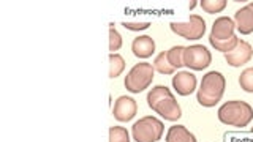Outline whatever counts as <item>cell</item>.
I'll return each mask as SVG.
<instances>
[{"label": "cell", "instance_id": "obj_1", "mask_svg": "<svg viewBox=\"0 0 253 142\" xmlns=\"http://www.w3.org/2000/svg\"><path fill=\"white\" fill-rule=\"evenodd\" d=\"M147 106L163 117L165 120L176 122L182 117V109L172 92L165 85H155L147 93Z\"/></svg>", "mask_w": 253, "mask_h": 142}, {"label": "cell", "instance_id": "obj_2", "mask_svg": "<svg viewBox=\"0 0 253 142\" xmlns=\"http://www.w3.org/2000/svg\"><path fill=\"white\" fill-rule=\"evenodd\" d=\"M226 89V79L218 71H209L201 79L200 90L196 92V100L204 107H213L223 98Z\"/></svg>", "mask_w": 253, "mask_h": 142}, {"label": "cell", "instance_id": "obj_3", "mask_svg": "<svg viewBox=\"0 0 253 142\" xmlns=\"http://www.w3.org/2000/svg\"><path fill=\"white\" fill-rule=\"evenodd\" d=\"M218 120L234 128H245L253 120V107L245 101H226L218 109Z\"/></svg>", "mask_w": 253, "mask_h": 142}, {"label": "cell", "instance_id": "obj_4", "mask_svg": "<svg viewBox=\"0 0 253 142\" xmlns=\"http://www.w3.org/2000/svg\"><path fill=\"white\" fill-rule=\"evenodd\" d=\"M154 74H155V68L154 65H150L147 62L136 63L125 77V89L130 93H141L144 92L147 87L152 84L154 81Z\"/></svg>", "mask_w": 253, "mask_h": 142}, {"label": "cell", "instance_id": "obj_5", "mask_svg": "<svg viewBox=\"0 0 253 142\" xmlns=\"http://www.w3.org/2000/svg\"><path fill=\"white\" fill-rule=\"evenodd\" d=\"M165 125L157 117L146 115L134 122L131 134L134 142H158L163 138Z\"/></svg>", "mask_w": 253, "mask_h": 142}, {"label": "cell", "instance_id": "obj_6", "mask_svg": "<svg viewBox=\"0 0 253 142\" xmlns=\"http://www.w3.org/2000/svg\"><path fill=\"white\" fill-rule=\"evenodd\" d=\"M169 27L176 34L188 41H198L206 34V21L198 14H192L185 22H171Z\"/></svg>", "mask_w": 253, "mask_h": 142}, {"label": "cell", "instance_id": "obj_7", "mask_svg": "<svg viewBox=\"0 0 253 142\" xmlns=\"http://www.w3.org/2000/svg\"><path fill=\"white\" fill-rule=\"evenodd\" d=\"M212 63V54L209 49L203 44H192L187 46L184 51V67L195 70V71H203Z\"/></svg>", "mask_w": 253, "mask_h": 142}, {"label": "cell", "instance_id": "obj_8", "mask_svg": "<svg viewBox=\"0 0 253 142\" xmlns=\"http://www.w3.org/2000/svg\"><path fill=\"white\" fill-rule=\"evenodd\" d=\"M252 57H253V47L247 41H244V39H239L234 49L225 54L226 63L233 68L244 67L245 63H249L252 60Z\"/></svg>", "mask_w": 253, "mask_h": 142}, {"label": "cell", "instance_id": "obj_9", "mask_svg": "<svg viewBox=\"0 0 253 142\" xmlns=\"http://www.w3.org/2000/svg\"><path fill=\"white\" fill-rule=\"evenodd\" d=\"M138 112V103L131 97H119L114 103L113 115L119 122H130L133 117H136Z\"/></svg>", "mask_w": 253, "mask_h": 142}, {"label": "cell", "instance_id": "obj_10", "mask_svg": "<svg viewBox=\"0 0 253 142\" xmlns=\"http://www.w3.org/2000/svg\"><path fill=\"white\" fill-rule=\"evenodd\" d=\"M236 24L231 18L228 16H220L212 24V30H211V35L209 39H215V41H225V39L233 38L236 34Z\"/></svg>", "mask_w": 253, "mask_h": 142}, {"label": "cell", "instance_id": "obj_11", "mask_svg": "<svg viewBox=\"0 0 253 142\" xmlns=\"http://www.w3.org/2000/svg\"><path fill=\"white\" fill-rule=\"evenodd\" d=\"M196 76L190 71H179L172 77V87L180 97H188L196 90Z\"/></svg>", "mask_w": 253, "mask_h": 142}, {"label": "cell", "instance_id": "obj_12", "mask_svg": "<svg viewBox=\"0 0 253 142\" xmlns=\"http://www.w3.org/2000/svg\"><path fill=\"white\" fill-rule=\"evenodd\" d=\"M234 24L242 35L253 34V8L250 5H245L241 10H237L234 14Z\"/></svg>", "mask_w": 253, "mask_h": 142}, {"label": "cell", "instance_id": "obj_13", "mask_svg": "<svg viewBox=\"0 0 253 142\" xmlns=\"http://www.w3.org/2000/svg\"><path fill=\"white\" fill-rule=\"evenodd\" d=\"M131 52L139 59H147L155 52V41L152 36L149 35H141L133 39L131 43Z\"/></svg>", "mask_w": 253, "mask_h": 142}, {"label": "cell", "instance_id": "obj_14", "mask_svg": "<svg viewBox=\"0 0 253 142\" xmlns=\"http://www.w3.org/2000/svg\"><path fill=\"white\" fill-rule=\"evenodd\" d=\"M165 142H198L195 134L190 133L184 125H172L168 128Z\"/></svg>", "mask_w": 253, "mask_h": 142}, {"label": "cell", "instance_id": "obj_15", "mask_svg": "<svg viewBox=\"0 0 253 142\" xmlns=\"http://www.w3.org/2000/svg\"><path fill=\"white\" fill-rule=\"evenodd\" d=\"M154 68H155V71H158L160 74H165V76H168V74H174L176 73V68H174L171 63H169V60H168V52L166 51H163V52H160L155 57V60H154Z\"/></svg>", "mask_w": 253, "mask_h": 142}, {"label": "cell", "instance_id": "obj_16", "mask_svg": "<svg viewBox=\"0 0 253 142\" xmlns=\"http://www.w3.org/2000/svg\"><path fill=\"white\" fill-rule=\"evenodd\" d=\"M125 70V60L119 54H109V77H119Z\"/></svg>", "mask_w": 253, "mask_h": 142}, {"label": "cell", "instance_id": "obj_17", "mask_svg": "<svg viewBox=\"0 0 253 142\" xmlns=\"http://www.w3.org/2000/svg\"><path fill=\"white\" fill-rule=\"evenodd\" d=\"M184 51H185L184 46H174V47H171L169 51H166V52H168L169 63L176 70L184 67Z\"/></svg>", "mask_w": 253, "mask_h": 142}, {"label": "cell", "instance_id": "obj_18", "mask_svg": "<svg viewBox=\"0 0 253 142\" xmlns=\"http://www.w3.org/2000/svg\"><path fill=\"white\" fill-rule=\"evenodd\" d=\"M226 0H201L200 5L201 8L209 14H217L221 13L226 8Z\"/></svg>", "mask_w": 253, "mask_h": 142}, {"label": "cell", "instance_id": "obj_19", "mask_svg": "<svg viewBox=\"0 0 253 142\" xmlns=\"http://www.w3.org/2000/svg\"><path fill=\"white\" fill-rule=\"evenodd\" d=\"M239 85L244 92L253 93V67L245 68L239 76Z\"/></svg>", "mask_w": 253, "mask_h": 142}, {"label": "cell", "instance_id": "obj_20", "mask_svg": "<svg viewBox=\"0 0 253 142\" xmlns=\"http://www.w3.org/2000/svg\"><path fill=\"white\" fill-rule=\"evenodd\" d=\"M122 47V36L116 30V26L113 22L109 24V51L111 54H116Z\"/></svg>", "mask_w": 253, "mask_h": 142}, {"label": "cell", "instance_id": "obj_21", "mask_svg": "<svg viewBox=\"0 0 253 142\" xmlns=\"http://www.w3.org/2000/svg\"><path fill=\"white\" fill-rule=\"evenodd\" d=\"M109 142H130V134L124 126H111Z\"/></svg>", "mask_w": 253, "mask_h": 142}, {"label": "cell", "instance_id": "obj_22", "mask_svg": "<svg viewBox=\"0 0 253 142\" xmlns=\"http://www.w3.org/2000/svg\"><path fill=\"white\" fill-rule=\"evenodd\" d=\"M122 26L125 29H128L131 32H141V30H146L150 27V22H122Z\"/></svg>", "mask_w": 253, "mask_h": 142}, {"label": "cell", "instance_id": "obj_23", "mask_svg": "<svg viewBox=\"0 0 253 142\" xmlns=\"http://www.w3.org/2000/svg\"><path fill=\"white\" fill-rule=\"evenodd\" d=\"M249 5H250V6H252V8H253V2H252V3H249Z\"/></svg>", "mask_w": 253, "mask_h": 142}, {"label": "cell", "instance_id": "obj_24", "mask_svg": "<svg viewBox=\"0 0 253 142\" xmlns=\"http://www.w3.org/2000/svg\"><path fill=\"white\" fill-rule=\"evenodd\" d=\"M252 133H253V128H252Z\"/></svg>", "mask_w": 253, "mask_h": 142}]
</instances>
